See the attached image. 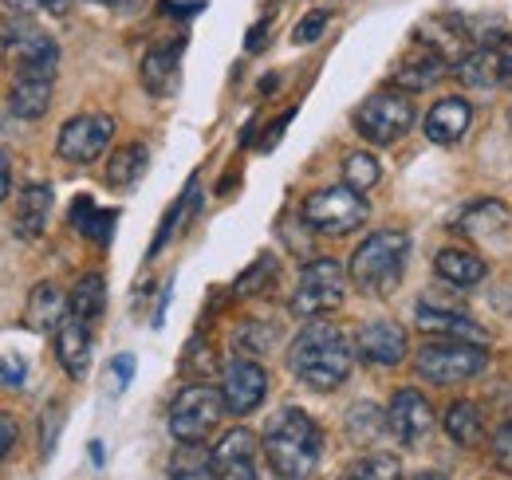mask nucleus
<instances>
[{
	"label": "nucleus",
	"instance_id": "nucleus-36",
	"mask_svg": "<svg viewBox=\"0 0 512 480\" xmlns=\"http://www.w3.org/2000/svg\"><path fill=\"white\" fill-rule=\"evenodd\" d=\"M60 425H64V406H60V402H52V406H48V421H40V449H44V457H52V453H56Z\"/></svg>",
	"mask_w": 512,
	"mask_h": 480
},
{
	"label": "nucleus",
	"instance_id": "nucleus-47",
	"mask_svg": "<svg viewBox=\"0 0 512 480\" xmlns=\"http://www.w3.org/2000/svg\"><path fill=\"white\" fill-rule=\"evenodd\" d=\"M67 4H71V0H44L48 12H67Z\"/></svg>",
	"mask_w": 512,
	"mask_h": 480
},
{
	"label": "nucleus",
	"instance_id": "nucleus-18",
	"mask_svg": "<svg viewBox=\"0 0 512 480\" xmlns=\"http://www.w3.org/2000/svg\"><path fill=\"white\" fill-rule=\"evenodd\" d=\"M449 71V60L434 48V44H422L414 56H406V60L398 63V71H394V83L402 87V91H426V87H434V83H442Z\"/></svg>",
	"mask_w": 512,
	"mask_h": 480
},
{
	"label": "nucleus",
	"instance_id": "nucleus-48",
	"mask_svg": "<svg viewBox=\"0 0 512 480\" xmlns=\"http://www.w3.org/2000/svg\"><path fill=\"white\" fill-rule=\"evenodd\" d=\"M414 480H446V477H438V473H422V477H414Z\"/></svg>",
	"mask_w": 512,
	"mask_h": 480
},
{
	"label": "nucleus",
	"instance_id": "nucleus-29",
	"mask_svg": "<svg viewBox=\"0 0 512 480\" xmlns=\"http://www.w3.org/2000/svg\"><path fill=\"white\" fill-rule=\"evenodd\" d=\"M103 311H107V284H103L99 272H91V276H83V280L75 284V292H71V315H79L83 323H95Z\"/></svg>",
	"mask_w": 512,
	"mask_h": 480
},
{
	"label": "nucleus",
	"instance_id": "nucleus-30",
	"mask_svg": "<svg viewBox=\"0 0 512 480\" xmlns=\"http://www.w3.org/2000/svg\"><path fill=\"white\" fill-rule=\"evenodd\" d=\"M71 225H75L83 237L95 240V244H107V240H111V229H115V213H99L91 197H79V201L71 205Z\"/></svg>",
	"mask_w": 512,
	"mask_h": 480
},
{
	"label": "nucleus",
	"instance_id": "nucleus-37",
	"mask_svg": "<svg viewBox=\"0 0 512 480\" xmlns=\"http://www.w3.org/2000/svg\"><path fill=\"white\" fill-rule=\"evenodd\" d=\"M493 465L512 477V421H505L497 433H493Z\"/></svg>",
	"mask_w": 512,
	"mask_h": 480
},
{
	"label": "nucleus",
	"instance_id": "nucleus-32",
	"mask_svg": "<svg viewBox=\"0 0 512 480\" xmlns=\"http://www.w3.org/2000/svg\"><path fill=\"white\" fill-rule=\"evenodd\" d=\"M343 480H402V465L390 453H367L343 473Z\"/></svg>",
	"mask_w": 512,
	"mask_h": 480
},
{
	"label": "nucleus",
	"instance_id": "nucleus-44",
	"mask_svg": "<svg viewBox=\"0 0 512 480\" xmlns=\"http://www.w3.org/2000/svg\"><path fill=\"white\" fill-rule=\"evenodd\" d=\"M91 4H103V8H115V12H138L146 0H91Z\"/></svg>",
	"mask_w": 512,
	"mask_h": 480
},
{
	"label": "nucleus",
	"instance_id": "nucleus-3",
	"mask_svg": "<svg viewBox=\"0 0 512 480\" xmlns=\"http://www.w3.org/2000/svg\"><path fill=\"white\" fill-rule=\"evenodd\" d=\"M406 260H410V237L398 233V229H379V233H371L351 252L347 280L363 296L383 300V296H390L398 288V280L406 272Z\"/></svg>",
	"mask_w": 512,
	"mask_h": 480
},
{
	"label": "nucleus",
	"instance_id": "nucleus-22",
	"mask_svg": "<svg viewBox=\"0 0 512 480\" xmlns=\"http://www.w3.org/2000/svg\"><path fill=\"white\" fill-rule=\"evenodd\" d=\"M170 480H225L217 449H209L205 441H178L170 457Z\"/></svg>",
	"mask_w": 512,
	"mask_h": 480
},
{
	"label": "nucleus",
	"instance_id": "nucleus-23",
	"mask_svg": "<svg viewBox=\"0 0 512 480\" xmlns=\"http://www.w3.org/2000/svg\"><path fill=\"white\" fill-rule=\"evenodd\" d=\"M52 107V79L48 75H16L12 91H8V111L16 119L32 122L44 119Z\"/></svg>",
	"mask_w": 512,
	"mask_h": 480
},
{
	"label": "nucleus",
	"instance_id": "nucleus-14",
	"mask_svg": "<svg viewBox=\"0 0 512 480\" xmlns=\"http://www.w3.org/2000/svg\"><path fill=\"white\" fill-rule=\"evenodd\" d=\"M406 327L394 323V319H371L355 331V355L371 366H398L406 359Z\"/></svg>",
	"mask_w": 512,
	"mask_h": 480
},
{
	"label": "nucleus",
	"instance_id": "nucleus-24",
	"mask_svg": "<svg viewBox=\"0 0 512 480\" xmlns=\"http://www.w3.org/2000/svg\"><path fill=\"white\" fill-rule=\"evenodd\" d=\"M434 272L446 280L449 288H477L485 280V260L469 248H442L438 260H434Z\"/></svg>",
	"mask_w": 512,
	"mask_h": 480
},
{
	"label": "nucleus",
	"instance_id": "nucleus-11",
	"mask_svg": "<svg viewBox=\"0 0 512 480\" xmlns=\"http://www.w3.org/2000/svg\"><path fill=\"white\" fill-rule=\"evenodd\" d=\"M260 441L249 429H229L221 441H217V461H221V473L225 480H284L268 457H260Z\"/></svg>",
	"mask_w": 512,
	"mask_h": 480
},
{
	"label": "nucleus",
	"instance_id": "nucleus-28",
	"mask_svg": "<svg viewBox=\"0 0 512 480\" xmlns=\"http://www.w3.org/2000/svg\"><path fill=\"white\" fill-rule=\"evenodd\" d=\"M505 225H509V213H505L501 201H481V205H473V209H465V213L457 217V229H461L465 237H493V233H501Z\"/></svg>",
	"mask_w": 512,
	"mask_h": 480
},
{
	"label": "nucleus",
	"instance_id": "nucleus-33",
	"mask_svg": "<svg viewBox=\"0 0 512 480\" xmlns=\"http://www.w3.org/2000/svg\"><path fill=\"white\" fill-rule=\"evenodd\" d=\"M276 339H280V331L272 323H256V319L253 323H241L237 335H233V343H237L241 355H268Z\"/></svg>",
	"mask_w": 512,
	"mask_h": 480
},
{
	"label": "nucleus",
	"instance_id": "nucleus-42",
	"mask_svg": "<svg viewBox=\"0 0 512 480\" xmlns=\"http://www.w3.org/2000/svg\"><path fill=\"white\" fill-rule=\"evenodd\" d=\"M12 445H16V421L8 418V414H0V461L8 457Z\"/></svg>",
	"mask_w": 512,
	"mask_h": 480
},
{
	"label": "nucleus",
	"instance_id": "nucleus-12",
	"mask_svg": "<svg viewBox=\"0 0 512 480\" xmlns=\"http://www.w3.org/2000/svg\"><path fill=\"white\" fill-rule=\"evenodd\" d=\"M264 394H268V374H264L260 362L233 359L221 370V398H225L229 414H237V418L253 414V410H260Z\"/></svg>",
	"mask_w": 512,
	"mask_h": 480
},
{
	"label": "nucleus",
	"instance_id": "nucleus-7",
	"mask_svg": "<svg viewBox=\"0 0 512 480\" xmlns=\"http://www.w3.org/2000/svg\"><path fill=\"white\" fill-rule=\"evenodd\" d=\"M343 296H347V272L335 260H312V264H304L288 307L300 319H320L327 311H335Z\"/></svg>",
	"mask_w": 512,
	"mask_h": 480
},
{
	"label": "nucleus",
	"instance_id": "nucleus-20",
	"mask_svg": "<svg viewBox=\"0 0 512 480\" xmlns=\"http://www.w3.org/2000/svg\"><path fill=\"white\" fill-rule=\"evenodd\" d=\"M52 185H28L20 189V201H16V217H12V229L20 240H40L48 229V217H52Z\"/></svg>",
	"mask_w": 512,
	"mask_h": 480
},
{
	"label": "nucleus",
	"instance_id": "nucleus-41",
	"mask_svg": "<svg viewBox=\"0 0 512 480\" xmlns=\"http://www.w3.org/2000/svg\"><path fill=\"white\" fill-rule=\"evenodd\" d=\"M497 56H501V79L512 87V36H497Z\"/></svg>",
	"mask_w": 512,
	"mask_h": 480
},
{
	"label": "nucleus",
	"instance_id": "nucleus-17",
	"mask_svg": "<svg viewBox=\"0 0 512 480\" xmlns=\"http://www.w3.org/2000/svg\"><path fill=\"white\" fill-rule=\"evenodd\" d=\"M414 323L426 331V335H446V339H465V343H485L489 331L469 319L465 311H453V307H430V303H418V315Z\"/></svg>",
	"mask_w": 512,
	"mask_h": 480
},
{
	"label": "nucleus",
	"instance_id": "nucleus-43",
	"mask_svg": "<svg viewBox=\"0 0 512 480\" xmlns=\"http://www.w3.org/2000/svg\"><path fill=\"white\" fill-rule=\"evenodd\" d=\"M8 189H12V166H8V154L0 150V201L8 197Z\"/></svg>",
	"mask_w": 512,
	"mask_h": 480
},
{
	"label": "nucleus",
	"instance_id": "nucleus-2",
	"mask_svg": "<svg viewBox=\"0 0 512 480\" xmlns=\"http://www.w3.org/2000/svg\"><path fill=\"white\" fill-rule=\"evenodd\" d=\"M260 449L284 480H308L323 457V433L300 406H284L264 425Z\"/></svg>",
	"mask_w": 512,
	"mask_h": 480
},
{
	"label": "nucleus",
	"instance_id": "nucleus-31",
	"mask_svg": "<svg viewBox=\"0 0 512 480\" xmlns=\"http://www.w3.org/2000/svg\"><path fill=\"white\" fill-rule=\"evenodd\" d=\"M379 178H383V166H379L375 154H367V150L347 154V162H343V185H351L355 193H367V189L379 185Z\"/></svg>",
	"mask_w": 512,
	"mask_h": 480
},
{
	"label": "nucleus",
	"instance_id": "nucleus-15",
	"mask_svg": "<svg viewBox=\"0 0 512 480\" xmlns=\"http://www.w3.org/2000/svg\"><path fill=\"white\" fill-rule=\"evenodd\" d=\"M142 87L154 95V99H170L178 91V79H182V40L174 44H154L146 56H142Z\"/></svg>",
	"mask_w": 512,
	"mask_h": 480
},
{
	"label": "nucleus",
	"instance_id": "nucleus-39",
	"mask_svg": "<svg viewBox=\"0 0 512 480\" xmlns=\"http://www.w3.org/2000/svg\"><path fill=\"white\" fill-rule=\"evenodd\" d=\"M24 370H28V362L20 355H4L0 359V382L4 386H24Z\"/></svg>",
	"mask_w": 512,
	"mask_h": 480
},
{
	"label": "nucleus",
	"instance_id": "nucleus-40",
	"mask_svg": "<svg viewBox=\"0 0 512 480\" xmlns=\"http://www.w3.org/2000/svg\"><path fill=\"white\" fill-rule=\"evenodd\" d=\"M130 374H134V359L130 355H119V359L111 362V386H115V394L127 390Z\"/></svg>",
	"mask_w": 512,
	"mask_h": 480
},
{
	"label": "nucleus",
	"instance_id": "nucleus-38",
	"mask_svg": "<svg viewBox=\"0 0 512 480\" xmlns=\"http://www.w3.org/2000/svg\"><path fill=\"white\" fill-rule=\"evenodd\" d=\"M323 28H327V12H308L300 24H296V44H316L323 36Z\"/></svg>",
	"mask_w": 512,
	"mask_h": 480
},
{
	"label": "nucleus",
	"instance_id": "nucleus-6",
	"mask_svg": "<svg viewBox=\"0 0 512 480\" xmlns=\"http://www.w3.org/2000/svg\"><path fill=\"white\" fill-rule=\"evenodd\" d=\"M0 48L8 63L16 67V75H48L56 79V67H60V48L48 32H40L28 16H12L0 32Z\"/></svg>",
	"mask_w": 512,
	"mask_h": 480
},
{
	"label": "nucleus",
	"instance_id": "nucleus-8",
	"mask_svg": "<svg viewBox=\"0 0 512 480\" xmlns=\"http://www.w3.org/2000/svg\"><path fill=\"white\" fill-rule=\"evenodd\" d=\"M225 414H229V410H225L221 390H213V386H186V390L170 402V418L166 421H170L174 441H205Z\"/></svg>",
	"mask_w": 512,
	"mask_h": 480
},
{
	"label": "nucleus",
	"instance_id": "nucleus-9",
	"mask_svg": "<svg viewBox=\"0 0 512 480\" xmlns=\"http://www.w3.org/2000/svg\"><path fill=\"white\" fill-rule=\"evenodd\" d=\"M414 126V103L402 91H379L367 103H359L355 111V130L371 142V146H390L398 142L406 130Z\"/></svg>",
	"mask_w": 512,
	"mask_h": 480
},
{
	"label": "nucleus",
	"instance_id": "nucleus-49",
	"mask_svg": "<svg viewBox=\"0 0 512 480\" xmlns=\"http://www.w3.org/2000/svg\"><path fill=\"white\" fill-rule=\"evenodd\" d=\"M509 126H512V107H509Z\"/></svg>",
	"mask_w": 512,
	"mask_h": 480
},
{
	"label": "nucleus",
	"instance_id": "nucleus-26",
	"mask_svg": "<svg viewBox=\"0 0 512 480\" xmlns=\"http://www.w3.org/2000/svg\"><path fill=\"white\" fill-rule=\"evenodd\" d=\"M442 425H446L449 441H457L465 449L485 437V418H481V406L477 402H453L446 410V418H442Z\"/></svg>",
	"mask_w": 512,
	"mask_h": 480
},
{
	"label": "nucleus",
	"instance_id": "nucleus-16",
	"mask_svg": "<svg viewBox=\"0 0 512 480\" xmlns=\"http://www.w3.org/2000/svg\"><path fill=\"white\" fill-rule=\"evenodd\" d=\"M469 126H473V107H469L461 95L438 99V103L430 107V115L422 119V130H426V138H430L434 146H453V142H461V138L469 134Z\"/></svg>",
	"mask_w": 512,
	"mask_h": 480
},
{
	"label": "nucleus",
	"instance_id": "nucleus-34",
	"mask_svg": "<svg viewBox=\"0 0 512 480\" xmlns=\"http://www.w3.org/2000/svg\"><path fill=\"white\" fill-rule=\"evenodd\" d=\"M386 425V418L379 414V406H371V402H363V406H351V414H347V433H351V441H375Z\"/></svg>",
	"mask_w": 512,
	"mask_h": 480
},
{
	"label": "nucleus",
	"instance_id": "nucleus-13",
	"mask_svg": "<svg viewBox=\"0 0 512 480\" xmlns=\"http://www.w3.org/2000/svg\"><path fill=\"white\" fill-rule=\"evenodd\" d=\"M386 425H390V433L402 441V445H422L430 433H434V406H430V398L422 394V390H398L394 398H390V410H386Z\"/></svg>",
	"mask_w": 512,
	"mask_h": 480
},
{
	"label": "nucleus",
	"instance_id": "nucleus-25",
	"mask_svg": "<svg viewBox=\"0 0 512 480\" xmlns=\"http://www.w3.org/2000/svg\"><path fill=\"white\" fill-rule=\"evenodd\" d=\"M67 315H71V300L56 284L44 280L32 288V296H28V327L32 331H56Z\"/></svg>",
	"mask_w": 512,
	"mask_h": 480
},
{
	"label": "nucleus",
	"instance_id": "nucleus-5",
	"mask_svg": "<svg viewBox=\"0 0 512 480\" xmlns=\"http://www.w3.org/2000/svg\"><path fill=\"white\" fill-rule=\"evenodd\" d=\"M489 366V351L481 343H465V339H434L414 355L418 378L434 382V386H453V382H469Z\"/></svg>",
	"mask_w": 512,
	"mask_h": 480
},
{
	"label": "nucleus",
	"instance_id": "nucleus-46",
	"mask_svg": "<svg viewBox=\"0 0 512 480\" xmlns=\"http://www.w3.org/2000/svg\"><path fill=\"white\" fill-rule=\"evenodd\" d=\"M260 44H268V20L253 28V36H249V52H260Z\"/></svg>",
	"mask_w": 512,
	"mask_h": 480
},
{
	"label": "nucleus",
	"instance_id": "nucleus-4",
	"mask_svg": "<svg viewBox=\"0 0 512 480\" xmlns=\"http://www.w3.org/2000/svg\"><path fill=\"white\" fill-rule=\"evenodd\" d=\"M300 217L320 237H347L371 217V209H367V197L355 193L351 185H323L304 197Z\"/></svg>",
	"mask_w": 512,
	"mask_h": 480
},
{
	"label": "nucleus",
	"instance_id": "nucleus-1",
	"mask_svg": "<svg viewBox=\"0 0 512 480\" xmlns=\"http://www.w3.org/2000/svg\"><path fill=\"white\" fill-rule=\"evenodd\" d=\"M351 362H355V343L327 319H312L288 347V370L308 386L331 394L351 378Z\"/></svg>",
	"mask_w": 512,
	"mask_h": 480
},
{
	"label": "nucleus",
	"instance_id": "nucleus-21",
	"mask_svg": "<svg viewBox=\"0 0 512 480\" xmlns=\"http://www.w3.org/2000/svg\"><path fill=\"white\" fill-rule=\"evenodd\" d=\"M453 75H457L469 91H497V87H505V79H501V56H497V40H493V44H477L469 56H461L457 67H453Z\"/></svg>",
	"mask_w": 512,
	"mask_h": 480
},
{
	"label": "nucleus",
	"instance_id": "nucleus-10",
	"mask_svg": "<svg viewBox=\"0 0 512 480\" xmlns=\"http://www.w3.org/2000/svg\"><path fill=\"white\" fill-rule=\"evenodd\" d=\"M111 134H115V119H107V115H75V119L64 122V130L56 138V154L71 166H91L111 146Z\"/></svg>",
	"mask_w": 512,
	"mask_h": 480
},
{
	"label": "nucleus",
	"instance_id": "nucleus-35",
	"mask_svg": "<svg viewBox=\"0 0 512 480\" xmlns=\"http://www.w3.org/2000/svg\"><path fill=\"white\" fill-rule=\"evenodd\" d=\"M276 280V256H256L253 268L241 272L237 280V296H256V292H268V284Z\"/></svg>",
	"mask_w": 512,
	"mask_h": 480
},
{
	"label": "nucleus",
	"instance_id": "nucleus-45",
	"mask_svg": "<svg viewBox=\"0 0 512 480\" xmlns=\"http://www.w3.org/2000/svg\"><path fill=\"white\" fill-rule=\"evenodd\" d=\"M4 8H12L16 16H28V12H36V8H44V0H4Z\"/></svg>",
	"mask_w": 512,
	"mask_h": 480
},
{
	"label": "nucleus",
	"instance_id": "nucleus-27",
	"mask_svg": "<svg viewBox=\"0 0 512 480\" xmlns=\"http://www.w3.org/2000/svg\"><path fill=\"white\" fill-rule=\"evenodd\" d=\"M146 162H150V154H146L142 142H130L123 150H115V158L107 162V185L111 189H130L134 181L146 174Z\"/></svg>",
	"mask_w": 512,
	"mask_h": 480
},
{
	"label": "nucleus",
	"instance_id": "nucleus-19",
	"mask_svg": "<svg viewBox=\"0 0 512 480\" xmlns=\"http://www.w3.org/2000/svg\"><path fill=\"white\" fill-rule=\"evenodd\" d=\"M56 359L71 378H83L91 366V323H83L79 315H67L56 327Z\"/></svg>",
	"mask_w": 512,
	"mask_h": 480
}]
</instances>
